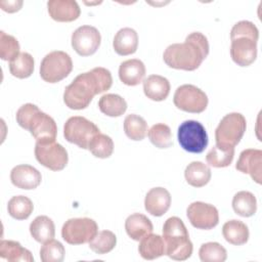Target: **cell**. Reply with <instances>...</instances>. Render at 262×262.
I'll list each match as a JSON object with an SVG mask.
<instances>
[{
    "instance_id": "1",
    "label": "cell",
    "mask_w": 262,
    "mask_h": 262,
    "mask_svg": "<svg viewBox=\"0 0 262 262\" xmlns=\"http://www.w3.org/2000/svg\"><path fill=\"white\" fill-rule=\"evenodd\" d=\"M113 84L108 70L98 67L78 75L63 92V102L71 110L86 108L96 94L105 92Z\"/></svg>"
},
{
    "instance_id": "2",
    "label": "cell",
    "mask_w": 262,
    "mask_h": 262,
    "mask_svg": "<svg viewBox=\"0 0 262 262\" xmlns=\"http://www.w3.org/2000/svg\"><path fill=\"white\" fill-rule=\"evenodd\" d=\"M207 37L200 33H190L183 43L169 45L163 54L165 63L176 70L194 71L209 54Z\"/></svg>"
},
{
    "instance_id": "3",
    "label": "cell",
    "mask_w": 262,
    "mask_h": 262,
    "mask_svg": "<svg viewBox=\"0 0 262 262\" xmlns=\"http://www.w3.org/2000/svg\"><path fill=\"white\" fill-rule=\"evenodd\" d=\"M16 122L18 125L29 130L36 141H54L57 134V126L53 118L41 112L33 103L23 104L16 112Z\"/></svg>"
},
{
    "instance_id": "4",
    "label": "cell",
    "mask_w": 262,
    "mask_h": 262,
    "mask_svg": "<svg viewBox=\"0 0 262 262\" xmlns=\"http://www.w3.org/2000/svg\"><path fill=\"white\" fill-rule=\"evenodd\" d=\"M163 238L166 255L176 261H184L192 254V243L183 221L176 217L168 218L163 225Z\"/></svg>"
},
{
    "instance_id": "5",
    "label": "cell",
    "mask_w": 262,
    "mask_h": 262,
    "mask_svg": "<svg viewBox=\"0 0 262 262\" xmlns=\"http://www.w3.org/2000/svg\"><path fill=\"white\" fill-rule=\"evenodd\" d=\"M247 128L246 118L239 113L225 115L215 130L216 145L234 147L243 138Z\"/></svg>"
},
{
    "instance_id": "6",
    "label": "cell",
    "mask_w": 262,
    "mask_h": 262,
    "mask_svg": "<svg viewBox=\"0 0 262 262\" xmlns=\"http://www.w3.org/2000/svg\"><path fill=\"white\" fill-rule=\"evenodd\" d=\"M73 70L71 56L64 51L55 50L46 54L40 64V76L48 83H57L67 78Z\"/></svg>"
},
{
    "instance_id": "7",
    "label": "cell",
    "mask_w": 262,
    "mask_h": 262,
    "mask_svg": "<svg viewBox=\"0 0 262 262\" xmlns=\"http://www.w3.org/2000/svg\"><path fill=\"white\" fill-rule=\"evenodd\" d=\"M98 133H100L99 128L93 122L81 116L69 118L63 126L64 138L83 149H88L91 139Z\"/></svg>"
},
{
    "instance_id": "8",
    "label": "cell",
    "mask_w": 262,
    "mask_h": 262,
    "mask_svg": "<svg viewBox=\"0 0 262 262\" xmlns=\"http://www.w3.org/2000/svg\"><path fill=\"white\" fill-rule=\"evenodd\" d=\"M180 146L192 154H201L208 145V134L202 123L187 120L180 124L177 131Z\"/></svg>"
},
{
    "instance_id": "9",
    "label": "cell",
    "mask_w": 262,
    "mask_h": 262,
    "mask_svg": "<svg viewBox=\"0 0 262 262\" xmlns=\"http://www.w3.org/2000/svg\"><path fill=\"white\" fill-rule=\"evenodd\" d=\"M97 232V223L87 217L71 218L64 222L61 228V236L70 245L89 243Z\"/></svg>"
},
{
    "instance_id": "10",
    "label": "cell",
    "mask_w": 262,
    "mask_h": 262,
    "mask_svg": "<svg viewBox=\"0 0 262 262\" xmlns=\"http://www.w3.org/2000/svg\"><path fill=\"white\" fill-rule=\"evenodd\" d=\"M173 102L177 108L183 112L200 114L207 108L208 96L196 86L184 84L176 89Z\"/></svg>"
},
{
    "instance_id": "11",
    "label": "cell",
    "mask_w": 262,
    "mask_h": 262,
    "mask_svg": "<svg viewBox=\"0 0 262 262\" xmlns=\"http://www.w3.org/2000/svg\"><path fill=\"white\" fill-rule=\"evenodd\" d=\"M35 157L44 167L52 171H60L68 164L69 156L67 149L54 141H36Z\"/></svg>"
},
{
    "instance_id": "12",
    "label": "cell",
    "mask_w": 262,
    "mask_h": 262,
    "mask_svg": "<svg viewBox=\"0 0 262 262\" xmlns=\"http://www.w3.org/2000/svg\"><path fill=\"white\" fill-rule=\"evenodd\" d=\"M101 41L99 31L92 26H81L76 29L71 38L72 47L81 56H89L94 54Z\"/></svg>"
},
{
    "instance_id": "13",
    "label": "cell",
    "mask_w": 262,
    "mask_h": 262,
    "mask_svg": "<svg viewBox=\"0 0 262 262\" xmlns=\"http://www.w3.org/2000/svg\"><path fill=\"white\" fill-rule=\"evenodd\" d=\"M186 215L191 225L198 229L209 230L214 228L219 222L217 208L203 202L191 203L186 210Z\"/></svg>"
},
{
    "instance_id": "14",
    "label": "cell",
    "mask_w": 262,
    "mask_h": 262,
    "mask_svg": "<svg viewBox=\"0 0 262 262\" xmlns=\"http://www.w3.org/2000/svg\"><path fill=\"white\" fill-rule=\"evenodd\" d=\"M230 56L239 67L252 64L257 57V41L248 37H238L231 40Z\"/></svg>"
},
{
    "instance_id": "15",
    "label": "cell",
    "mask_w": 262,
    "mask_h": 262,
    "mask_svg": "<svg viewBox=\"0 0 262 262\" xmlns=\"http://www.w3.org/2000/svg\"><path fill=\"white\" fill-rule=\"evenodd\" d=\"M236 170L242 173L250 174L252 179L261 184L262 180V150L247 148L243 150L235 164Z\"/></svg>"
},
{
    "instance_id": "16",
    "label": "cell",
    "mask_w": 262,
    "mask_h": 262,
    "mask_svg": "<svg viewBox=\"0 0 262 262\" xmlns=\"http://www.w3.org/2000/svg\"><path fill=\"white\" fill-rule=\"evenodd\" d=\"M12 184L21 189H35L41 183V173L30 165H17L10 172Z\"/></svg>"
},
{
    "instance_id": "17",
    "label": "cell",
    "mask_w": 262,
    "mask_h": 262,
    "mask_svg": "<svg viewBox=\"0 0 262 262\" xmlns=\"http://www.w3.org/2000/svg\"><path fill=\"white\" fill-rule=\"evenodd\" d=\"M47 9L52 19L61 23L76 20L81 13L78 3L74 0H50L47 2Z\"/></svg>"
},
{
    "instance_id": "18",
    "label": "cell",
    "mask_w": 262,
    "mask_h": 262,
    "mask_svg": "<svg viewBox=\"0 0 262 262\" xmlns=\"http://www.w3.org/2000/svg\"><path fill=\"white\" fill-rule=\"evenodd\" d=\"M171 206V194L164 187H154L145 195L144 208L152 216H163Z\"/></svg>"
},
{
    "instance_id": "19",
    "label": "cell",
    "mask_w": 262,
    "mask_h": 262,
    "mask_svg": "<svg viewBox=\"0 0 262 262\" xmlns=\"http://www.w3.org/2000/svg\"><path fill=\"white\" fill-rule=\"evenodd\" d=\"M145 76V66L137 58L123 61L119 68V78L121 82L128 86H136L143 81Z\"/></svg>"
},
{
    "instance_id": "20",
    "label": "cell",
    "mask_w": 262,
    "mask_h": 262,
    "mask_svg": "<svg viewBox=\"0 0 262 262\" xmlns=\"http://www.w3.org/2000/svg\"><path fill=\"white\" fill-rule=\"evenodd\" d=\"M138 46V35L131 28H123L117 32L113 41L115 51L122 56L133 54Z\"/></svg>"
},
{
    "instance_id": "21",
    "label": "cell",
    "mask_w": 262,
    "mask_h": 262,
    "mask_svg": "<svg viewBox=\"0 0 262 262\" xmlns=\"http://www.w3.org/2000/svg\"><path fill=\"white\" fill-rule=\"evenodd\" d=\"M143 91L147 98L155 101H162L170 93V83L163 76L150 75L143 81Z\"/></svg>"
},
{
    "instance_id": "22",
    "label": "cell",
    "mask_w": 262,
    "mask_h": 262,
    "mask_svg": "<svg viewBox=\"0 0 262 262\" xmlns=\"http://www.w3.org/2000/svg\"><path fill=\"white\" fill-rule=\"evenodd\" d=\"M125 229L129 237L134 241H140L151 233L154 226L151 221L145 215L134 213L127 217L125 221Z\"/></svg>"
},
{
    "instance_id": "23",
    "label": "cell",
    "mask_w": 262,
    "mask_h": 262,
    "mask_svg": "<svg viewBox=\"0 0 262 262\" xmlns=\"http://www.w3.org/2000/svg\"><path fill=\"white\" fill-rule=\"evenodd\" d=\"M138 252L145 260H154L166 255V244L163 236L154 233L147 234L140 239Z\"/></svg>"
},
{
    "instance_id": "24",
    "label": "cell",
    "mask_w": 262,
    "mask_h": 262,
    "mask_svg": "<svg viewBox=\"0 0 262 262\" xmlns=\"http://www.w3.org/2000/svg\"><path fill=\"white\" fill-rule=\"evenodd\" d=\"M222 234L225 241L234 246L245 245L249 239V228L241 220L232 219L223 224Z\"/></svg>"
},
{
    "instance_id": "25",
    "label": "cell",
    "mask_w": 262,
    "mask_h": 262,
    "mask_svg": "<svg viewBox=\"0 0 262 262\" xmlns=\"http://www.w3.org/2000/svg\"><path fill=\"white\" fill-rule=\"evenodd\" d=\"M184 176L189 185L193 187H203L211 179V169L203 162L194 161L186 166Z\"/></svg>"
},
{
    "instance_id": "26",
    "label": "cell",
    "mask_w": 262,
    "mask_h": 262,
    "mask_svg": "<svg viewBox=\"0 0 262 262\" xmlns=\"http://www.w3.org/2000/svg\"><path fill=\"white\" fill-rule=\"evenodd\" d=\"M0 257L10 262L34 261L32 253L28 249L21 247L18 242L8 239H2L0 242Z\"/></svg>"
},
{
    "instance_id": "27",
    "label": "cell",
    "mask_w": 262,
    "mask_h": 262,
    "mask_svg": "<svg viewBox=\"0 0 262 262\" xmlns=\"http://www.w3.org/2000/svg\"><path fill=\"white\" fill-rule=\"evenodd\" d=\"M30 233L38 243H46L55 235V226L49 217L41 215L36 217L30 224Z\"/></svg>"
},
{
    "instance_id": "28",
    "label": "cell",
    "mask_w": 262,
    "mask_h": 262,
    "mask_svg": "<svg viewBox=\"0 0 262 262\" xmlns=\"http://www.w3.org/2000/svg\"><path fill=\"white\" fill-rule=\"evenodd\" d=\"M98 107L102 114L108 117H120L126 112L127 102L118 94L107 93L99 98Z\"/></svg>"
},
{
    "instance_id": "29",
    "label": "cell",
    "mask_w": 262,
    "mask_h": 262,
    "mask_svg": "<svg viewBox=\"0 0 262 262\" xmlns=\"http://www.w3.org/2000/svg\"><path fill=\"white\" fill-rule=\"evenodd\" d=\"M232 209L242 217L253 216L257 211L256 196L250 191H238L232 199Z\"/></svg>"
},
{
    "instance_id": "30",
    "label": "cell",
    "mask_w": 262,
    "mask_h": 262,
    "mask_svg": "<svg viewBox=\"0 0 262 262\" xmlns=\"http://www.w3.org/2000/svg\"><path fill=\"white\" fill-rule=\"evenodd\" d=\"M124 131L131 140H142L148 132L147 123L142 117L130 114L124 120Z\"/></svg>"
},
{
    "instance_id": "31",
    "label": "cell",
    "mask_w": 262,
    "mask_h": 262,
    "mask_svg": "<svg viewBox=\"0 0 262 262\" xmlns=\"http://www.w3.org/2000/svg\"><path fill=\"white\" fill-rule=\"evenodd\" d=\"M34 58L28 52H20L14 59L9 61V71L18 79L29 78L34 72Z\"/></svg>"
},
{
    "instance_id": "32",
    "label": "cell",
    "mask_w": 262,
    "mask_h": 262,
    "mask_svg": "<svg viewBox=\"0 0 262 262\" xmlns=\"http://www.w3.org/2000/svg\"><path fill=\"white\" fill-rule=\"evenodd\" d=\"M33 210V202L25 195L12 196L7 204L8 214L16 220H25L29 218Z\"/></svg>"
},
{
    "instance_id": "33",
    "label": "cell",
    "mask_w": 262,
    "mask_h": 262,
    "mask_svg": "<svg viewBox=\"0 0 262 262\" xmlns=\"http://www.w3.org/2000/svg\"><path fill=\"white\" fill-rule=\"evenodd\" d=\"M234 157V147L213 146L206 156L207 163L215 168H224L231 164Z\"/></svg>"
},
{
    "instance_id": "34",
    "label": "cell",
    "mask_w": 262,
    "mask_h": 262,
    "mask_svg": "<svg viewBox=\"0 0 262 262\" xmlns=\"http://www.w3.org/2000/svg\"><path fill=\"white\" fill-rule=\"evenodd\" d=\"M150 142L159 148H168L173 145L172 132L168 125L159 123L151 126L147 132Z\"/></svg>"
},
{
    "instance_id": "35",
    "label": "cell",
    "mask_w": 262,
    "mask_h": 262,
    "mask_svg": "<svg viewBox=\"0 0 262 262\" xmlns=\"http://www.w3.org/2000/svg\"><path fill=\"white\" fill-rule=\"evenodd\" d=\"M117 244V237L111 230H101L89 242V248L98 255L111 252Z\"/></svg>"
},
{
    "instance_id": "36",
    "label": "cell",
    "mask_w": 262,
    "mask_h": 262,
    "mask_svg": "<svg viewBox=\"0 0 262 262\" xmlns=\"http://www.w3.org/2000/svg\"><path fill=\"white\" fill-rule=\"evenodd\" d=\"M88 149L94 157L106 159L111 157L114 151V141L108 135L98 133L91 139Z\"/></svg>"
},
{
    "instance_id": "37",
    "label": "cell",
    "mask_w": 262,
    "mask_h": 262,
    "mask_svg": "<svg viewBox=\"0 0 262 262\" xmlns=\"http://www.w3.org/2000/svg\"><path fill=\"white\" fill-rule=\"evenodd\" d=\"M199 256L203 262H224L227 258V252L219 243L209 242L201 246Z\"/></svg>"
},
{
    "instance_id": "38",
    "label": "cell",
    "mask_w": 262,
    "mask_h": 262,
    "mask_svg": "<svg viewBox=\"0 0 262 262\" xmlns=\"http://www.w3.org/2000/svg\"><path fill=\"white\" fill-rule=\"evenodd\" d=\"M66 250L62 244L56 239H50L43 244L40 249V258L43 262H61Z\"/></svg>"
},
{
    "instance_id": "39",
    "label": "cell",
    "mask_w": 262,
    "mask_h": 262,
    "mask_svg": "<svg viewBox=\"0 0 262 262\" xmlns=\"http://www.w3.org/2000/svg\"><path fill=\"white\" fill-rule=\"evenodd\" d=\"M19 54V43L11 35L0 32V57L3 60L11 61Z\"/></svg>"
},
{
    "instance_id": "40",
    "label": "cell",
    "mask_w": 262,
    "mask_h": 262,
    "mask_svg": "<svg viewBox=\"0 0 262 262\" xmlns=\"http://www.w3.org/2000/svg\"><path fill=\"white\" fill-rule=\"evenodd\" d=\"M238 37H248L255 41L259 39L258 28L249 20H241L236 23L230 31V40Z\"/></svg>"
},
{
    "instance_id": "41",
    "label": "cell",
    "mask_w": 262,
    "mask_h": 262,
    "mask_svg": "<svg viewBox=\"0 0 262 262\" xmlns=\"http://www.w3.org/2000/svg\"><path fill=\"white\" fill-rule=\"evenodd\" d=\"M24 2L21 0H8V1H0V7L2 10L12 13V12H16L18 11L21 6H23Z\"/></svg>"
}]
</instances>
